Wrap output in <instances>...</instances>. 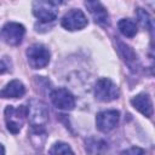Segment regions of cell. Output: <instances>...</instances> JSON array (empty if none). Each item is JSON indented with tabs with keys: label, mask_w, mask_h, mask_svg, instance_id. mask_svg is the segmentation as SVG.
I'll return each instance as SVG.
<instances>
[{
	"label": "cell",
	"mask_w": 155,
	"mask_h": 155,
	"mask_svg": "<svg viewBox=\"0 0 155 155\" xmlns=\"http://www.w3.org/2000/svg\"><path fill=\"white\" fill-rule=\"evenodd\" d=\"M119 88L108 78H102L97 80L94 85V96L101 102H111L119 97Z\"/></svg>",
	"instance_id": "obj_4"
},
{
	"label": "cell",
	"mask_w": 155,
	"mask_h": 155,
	"mask_svg": "<svg viewBox=\"0 0 155 155\" xmlns=\"http://www.w3.org/2000/svg\"><path fill=\"white\" fill-rule=\"evenodd\" d=\"M0 155H5V149H4L2 144H0Z\"/></svg>",
	"instance_id": "obj_19"
},
{
	"label": "cell",
	"mask_w": 155,
	"mask_h": 155,
	"mask_svg": "<svg viewBox=\"0 0 155 155\" xmlns=\"http://www.w3.org/2000/svg\"><path fill=\"white\" fill-rule=\"evenodd\" d=\"M50 155H74L71 148L67 144V143H63V142H57L54 143L50 151H48Z\"/></svg>",
	"instance_id": "obj_15"
},
{
	"label": "cell",
	"mask_w": 155,
	"mask_h": 155,
	"mask_svg": "<svg viewBox=\"0 0 155 155\" xmlns=\"http://www.w3.org/2000/svg\"><path fill=\"white\" fill-rule=\"evenodd\" d=\"M117 27H119L120 33L122 35L127 36V38H133L137 34V31H138L137 24L132 19H130V18H122V19H120L119 23H117Z\"/></svg>",
	"instance_id": "obj_13"
},
{
	"label": "cell",
	"mask_w": 155,
	"mask_h": 155,
	"mask_svg": "<svg viewBox=\"0 0 155 155\" xmlns=\"http://www.w3.org/2000/svg\"><path fill=\"white\" fill-rule=\"evenodd\" d=\"M137 18H138L139 23H140L144 28H147L149 31L153 30V19H151V17L149 16V13H148L145 10L138 8V10H137Z\"/></svg>",
	"instance_id": "obj_16"
},
{
	"label": "cell",
	"mask_w": 155,
	"mask_h": 155,
	"mask_svg": "<svg viewBox=\"0 0 155 155\" xmlns=\"http://www.w3.org/2000/svg\"><path fill=\"white\" fill-rule=\"evenodd\" d=\"M51 101L53 105L61 110H73L75 107L74 96L65 88H56L51 92Z\"/></svg>",
	"instance_id": "obj_8"
},
{
	"label": "cell",
	"mask_w": 155,
	"mask_h": 155,
	"mask_svg": "<svg viewBox=\"0 0 155 155\" xmlns=\"http://www.w3.org/2000/svg\"><path fill=\"white\" fill-rule=\"evenodd\" d=\"M27 117H28V107L25 105H19L17 108H15L13 105H7L5 109L6 126L7 130L13 134L21 131Z\"/></svg>",
	"instance_id": "obj_1"
},
{
	"label": "cell",
	"mask_w": 155,
	"mask_h": 155,
	"mask_svg": "<svg viewBox=\"0 0 155 155\" xmlns=\"http://www.w3.org/2000/svg\"><path fill=\"white\" fill-rule=\"evenodd\" d=\"M120 155H147L145 151L142 149V148H138V147H132L127 150H124Z\"/></svg>",
	"instance_id": "obj_17"
},
{
	"label": "cell",
	"mask_w": 155,
	"mask_h": 155,
	"mask_svg": "<svg viewBox=\"0 0 155 155\" xmlns=\"http://www.w3.org/2000/svg\"><path fill=\"white\" fill-rule=\"evenodd\" d=\"M25 29L22 24L16 22H7L0 30V38L10 46H17L22 42Z\"/></svg>",
	"instance_id": "obj_5"
},
{
	"label": "cell",
	"mask_w": 155,
	"mask_h": 155,
	"mask_svg": "<svg viewBox=\"0 0 155 155\" xmlns=\"http://www.w3.org/2000/svg\"><path fill=\"white\" fill-rule=\"evenodd\" d=\"M28 119L33 128H42L48 120V111L44 103L33 101L28 107Z\"/></svg>",
	"instance_id": "obj_6"
},
{
	"label": "cell",
	"mask_w": 155,
	"mask_h": 155,
	"mask_svg": "<svg viewBox=\"0 0 155 155\" xmlns=\"http://www.w3.org/2000/svg\"><path fill=\"white\" fill-rule=\"evenodd\" d=\"M120 113L117 110H104L97 114L96 117V125L97 128L102 132H109L114 130L119 122Z\"/></svg>",
	"instance_id": "obj_9"
},
{
	"label": "cell",
	"mask_w": 155,
	"mask_h": 155,
	"mask_svg": "<svg viewBox=\"0 0 155 155\" xmlns=\"http://www.w3.org/2000/svg\"><path fill=\"white\" fill-rule=\"evenodd\" d=\"M87 23L88 22H87L85 13L81 10H76V8L68 11L61 21L62 27L65 28L67 30H70V31L84 29L87 25Z\"/></svg>",
	"instance_id": "obj_7"
},
{
	"label": "cell",
	"mask_w": 155,
	"mask_h": 155,
	"mask_svg": "<svg viewBox=\"0 0 155 155\" xmlns=\"http://www.w3.org/2000/svg\"><path fill=\"white\" fill-rule=\"evenodd\" d=\"M6 65H5V63L2 62V61H0V74H2V73H5L6 71Z\"/></svg>",
	"instance_id": "obj_18"
},
{
	"label": "cell",
	"mask_w": 155,
	"mask_h": 155,
	"mask_svg": "<svg viewBox=\"0 0 155 155\" xmlns=\"http://www.w3.org/2000/svg\"><path fill=\"white\" fill-rule=\"evenodd\" d=\"M24 94H25V87L19 80L10 81L0 91V97L1 98H21Z\"/></svg>",
	"instance_id": "obj_12"
},
{
	"label": "cell",
	"mask_w": 155,
	"mask_h": 155,
	"mask_svg": "<svg viewBox=\"0 0 155 155\" xmlns=\"http://www.w3.org/2000/svg\"><path fill=\"white\" fill-rule=\"evenodd\" d=\"M85 6L87 7L88 12L91 13V16L93 17V19L102 24H109V16L108 12L105 10V7L99 2V1H85Z\"/></svg>",
	"instance_id": "obj_10"
},
{
	"label": "cell",
	"mask_w": 155,
	"mask_h": 155,
	"mask_svg": "<svg viewBox=\"0 0 155 155\" xmlns=\"http://www.w3.org/2000/svg\"><path fill=\"white\" fill-rule=\"evenodd\" d=\"M33 13L39 21L44 23L53 22L58 16V4L54 1H44V0L34 1Z\"/></svg>",
	"instance_id": "obj_2"
},
{
	"label": "cell",
	"mask_w": 155,
	"mask_h": 155,
	"mask_svg": "<svg viewBox=\"0 0 155 155\" xmlns=\"http://www.w3.org/2000/svg\"><path fill=\"white\" fill-rule=\"evenodd\" d=\"M120 53H121V56L124 57L125 62H126L131 68H134V64L138 63L137 56H136V53L133 52V50H132L130 46H127V45H125V44H120Z\"/></svg>",
	"instance_id": "obj_14"
},
{
	"label": "cell",
	"mask_w": 155,
	"mask_h": 155,
	"mask_svg": "<svg viewBox=\"0 0 155 155\" xmlns=\"http://www.w3.org/2000/svg\"><path fill=\"white\" fill-rule=\"evenodd\" d=\"M28 63L33 69H41L50 62V51L41 44H34L27 50Z\"/></svg>",
	"instance_id": "obj_3"
},
{
	"label": "cell",
	"mask_w": 155,
	"mask_h": 155,
	"mask_svg": "<svg viewBox=\"0 0 155 155\" xmlns=\"http://www.w3.org/2000/svg\"><path fill=\"white\" fill-rule=\"evenodd\" d=\"M131 103L144 116L150 117L153 115V103H151V99L148 94H145V93L137 94L136 97H133L131 99Z\"/></svg>",
	"instance_id": "obj_11"
}]
</instances>
